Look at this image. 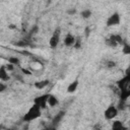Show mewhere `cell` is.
Here are the masks:
<instances>
[{
    "instance_id": "15",
    "label": "cell",
    "mask_w": 130,
    "mask_h": 130,
    "mask_svg": "<svg viewBox=\"0 0 130 130\" xmlns=\"http://www.w3.org/2000/svg\"><path fill=\"white\" fill-rule=\"evenodd\" d=\"M122 52H123V54H125V55H130V45L124 43L123 48H122Z\"/></svg>"
},
{
    "instance_id": "23",
    "label": "cell",
    "mask_w": 130,
    "mask_h": 130,
    "mask_svg": "<svg viewBox=\"0 0 130 130\" xmlns=\"http://www.w3.org/2000/svg\"><path fill=\"white\" fill-rule=\"evenodd\" d=\"M73 47L75 49H79L80 48V41H79V39H76V42H75V44H74Z\"/></svg>"
},
{
    "instance_id": "16",
    "label": "cell",
    "mask_w": 130,
    "mask_h": 130,
    "mask_svg": "<svg viewBox=\"0 0 130 130\" xmlns=\"http://www.w3.org/2000/svg\"><path fill=\"white\" fill-rule=\"evenodd\" d=\"M90 15H91V11L89 10V9H84V10H82L81 11V16H82V18H89L90 17Z\"/></svg>"
},
{
    "instance_id": "10",
    "label": "cell",
    "mask_w": 130,
    "mask_h": 130,
    "mask_svg": "<svg viewBox=\"0 0 130 130\" xmlns=\"http://www.w3.org/2000/svg\"><path fill=\"white\" fill-rule=\"evenodd\" d=\"M109 39L112 40V41H114V42H115L116 44H118V45H124V41H123V39H122V37H121L120 35L112 34V35L109 37Z\"/></svg>"
},
{
    "instance_id": "25",
    "label": "cell",
    "mask_w": 130,
    "mask_h": 130,
    "mask_svg": "<svg viewBox=\"0 0 130 130\" xmlns=\"http://www.w3.org/2000/svg\"><path fill=\"white\" fill-rule=\"evenodd\" d=\"M37 30H38V26H36V25H35V26H34V28H31V29H30V35L36 34V31H37Z\"/></svg>"
},
{
    "instance_id": "22",
    "label": "cell",
    "mask_w": 130,
    "mask_h": 130,
    "mask_svg": "<svg viewBox=\"0 0 130 130\" xmlns=\"http://www.w3.org/2000/svg\"><path fill=\"white\" fill-rule=\"evenodd\" d=\"M115 65H116V63L113 62V61H108V62H107V67H109V68L115 67Z\"/></svg>"
},
{
    "instance_id": "11",
    "label": "cell",
    "mask_w": 130,
    "mask_h": 130,
    "mask_svg": "<svg viewBox=\"0 0 130 130\" xmlns=\"http://www.w3.org/2000/svg\"><path fill=\"white\" fill-rule=\"evenodd\" d=\"M112 130H127V128L123 125L121 121H114L112 125Z\"/></svg>"
},
{
    "instance_id": "19",
    "label": "cell",
    "mask_w": 130,
    "mask_h": 130,
    "mask_svg": "<svg viewBox=\"0 0 130 130\" xmlns=\"http://www.w3.org/2000/svg\"><path fill=\"white\" fill-rule=\"evenodd\" d=\"M63 116H64V112H60L59 114H57V116L54 118V120H53V122H54V124H56V123H59L60 122V120L63 118Z\"/></svg>"
},
{
    "instance_id": "9",
    "label": "cell",
    "mask_w": 130,
    "mask_h": 130,
    "mask_svg": "<svg viewBox=\"0 0 130 130\" xmlns=\"http://www.w3.org/2000/svg\"><path fill=\"white\" fill-rule=\"evenodd\" d=\"M49 82H50V81H49L48 79H45V80L36 81V82L34 83V85H35V87L38 88V89H43V88H45L46 86L49 85Z\"/></svg>"
},
{
    "instance_id": "29",
    "label": "cell",
    "mask_w": 130,
    "mask_h": 130,
    "mask_svg": "<svg viewBox=\"0 0 130 130\" xmlns=\"http://www.w3.org/2000/svg\"><path fill=\"white\" fill-rule=\"evenodd\" d=\"M43 130H55V128H54V127H48V128L43 129Z\"/></svg>"
},
{
    "instance_id": "13",
    "label": "cell",
    "mask_w": 130,
    "mask_h": 130,
    "mask_svg": "<svg viewBox=\"0 0 130 130\" xmlns=\"http://www.w3.org/2000/svg\"><path fill=\"white\" fill-rule=\"evenodd\" d=\"M77 86H78V81L77 80H74L72 81L68 86H67V91L68 92H74L76 89H77Z\"/></svg>"
},
{
    "instance_id": "18",
    "label": "cell",
    "mask_w": 130,
    "mask_h": 130,
    "mask_svg": "<svg viewBox=\"0 0 130 130\" xmlns=\"http://www.w3.org/2000/svg\"><path fill=\"white\" fill-rule=\"evenodd\" d=\"M105 43H106V45H108V46H109V47H111V48H115V47H117V46H118V44H116L114 41L110 40L109 38H108V39H106Z\"/></svg>"
},
{
    "instance_id": "8",
    "label": "cell",
    "mask_w": 130,
    "mask_h": 130,
    "mask_svg": "<svg viewBox=\"0 0 130 130\" xmlns=\"http://www.w3.org/2000/svg\"><path fill=\"white\" fill-rule=\"evenodd\" d=\"M0 79H1L2 81H5V80H8V79H9L8 71L6 70L5 65H2V66L0 67Z\"/></svg>"
},
{
    "instance_id": "28",
    "label": "cell",
    "mask_w": 130,
    "mask_h": 130,
    "mask_svg": "<svg viewBox=\"0 0 130 130\" xmlns=\"http://www.w3.org/2000/svg\"><path fill=\"white\" fill-rule=\"evenodd\" d=\"M125 73H126V75H130V65H129V66H128V68L126 69Z\"/></svg>"
},
{
    "instance_id": "2",
    "label": "cell",
    "mask_w": 130,
    "mask_h": 130,
    "mask_svg": "<svg viewBox=\"0 0 130 130\" xmlns=\"http://www.w3.org/2000/svg\"><path fill=\"white\" fill-rule=\"evenodd\" d=\"M41 114H42V109H41L40 107H38L37 105L34 104V105L28 109V111L24 114L22 120H23L24 122H30V121H34V120L38 119V118L41 116Z\"/></svg>"
},
{
    "instance_id": "30",
    "label": "cell",
    "mask_w": 130,
    "mask_h": 130,
    "mask_svg": "<svg viewBox=\"0 0 130 130\" xmlns=\"http://www.w3.org/2000/svg\"><path fill=\"white\" fill-rule=\"evenodd\" d=\"M23 130H28V129H27V128H25V129H23Z\"/></svg>"
},
{
    "instance_id": "27",
    "label": "cell",
    "mask_w": 130,
    "mask_h": 130,
    "mask_svg": "<svg viewBox=\"0 0 130 130\" xmlns=\"http://www.w3.org/2000/svg\"><path fill=\"white\" fill-rule=\"evenodd\" d=\"M67 12H68V14H74L76 12V10L75 9H71V10H68Z\"/></svg>"
},
{
    "instance_id": "5",
    "label": "cell",
    "mask_w": 130,
    "mask_h": 130,
    "mask_svg": "<svg viewBox=\"0 0 130 130\" xmlns=\"http://www.w3.org/2000/svg\"><path fill=\"white\" fill-rule=\"evenodd\" d=\"M59 40H60V28H56L55 31L53 32L52 37L49 40V46L51 48H56L59 44Z\"/></svg>"
},
{
    "instance_id": "24",
    "label": "cell",
    "mask_w": 130,
    "mask_h": 130,
    "mask_svg": "<svg viewBox=\"0 0 130 130\" xmlns=\"http://www.w3.org/2000/svg\"><path fill=\"white\" fill-rule=\"evenodd\" d=\"M5 88H6V85H5L3 82H1V83H0V91H4Z\"/></svg>"
},
{
    "instance_id": "3",
    "label": "cell",
    "mask_w": 130,
    "mask_h": 130,
    "mask_svg": "<svg viewBox=\"0 0 130 130\" xmlns=\"http://www.w3.org/2000/svg\"><path fill=\"white\" fill-rule=\"evenodd\" d=\"M48 98H49V94H42V95H39V96L35 98L34 104L37 105L38 107H40L42 110H44V109L47 108V105H48Z\"/></svg>"
},
{
    "instance_id": "21",
    "label": "cell",
    "mask_w": 130,
    "mask_h": 130,
    "mask_svg": "<svg viewBox=\"0 0 130 130\" xmlns=\"http://www.w3.org/2000/svg\"><path fill=\"white\" fill-rule=\"evenodd\" d=\"M21 72L23 74H25V75H30L31 74V71L28 70V69H26V68H21Z\"/></svg>"
},
{
    "instance_id": "26",
    "label": "cell",
    "mask_w": 130,
    "mask_h": 130,
    "mask_svg": "<svg viewBox=\"0 0 130 130\" xmlns=\"http://www.w3.org/2000/svg\"><path fill=\"white\" fill-rule=\"evenodd\" d=\"M93 130H102V127L100 124H96L94 127H93Z\"/></svg>"
},
{
    "instance_id": "14",
    "label": "cell",
    "mask_w": 130,
    "mask_h": 130,
    "mask_svg": "<svg viewBox=\"0 0 130 130\" xmlns=\"http://www.w3.org/2000/svg\"><path fill=\"white\" fill-rule=\"evenodd\" d=\"M14 45L16 47H19V48H25L28 46V43L26 40H21V41H18V42H15Z\"/></svg>"
},
{
    "instance_id": "4",
    "label": "cell",
    "mask_w": 130,
    "mask_h": 130,
    "mask_svg": "<svg viewBox=\"0 0 130 130\" xmlns=\"http://www.w3.org/2000/svg\"><path fill=\"white\" fill-rule=\"evenodd\" d=\"M117 115H118V109H117L114 105L109 106V107L105 110V112H104V116H105V118H106L107 120H112V119H114L115 117H117Z\"/></svg>"
},
{
    "instance_id": "17",
    "label": "cell",
    "mask_w": 130,
    "mask_h": 130,
    "mask_svg": "<svg viewBox=\"0 0 130 130\" xmlns=\"http://www.w3.org/2000/svg\"><path fill=\"white\" fill-rule=\"evenodd\" d=\"M8 63L12 65H18L19 64V59L17 57H9L8 58Z\"/></svg>"
},
{
    "instance_id": "6",
    "label": "cell",
    "mask_w": 130,
    "mask_h": 130,
    "mask_svg": "<svg viewBox=\"0 0 130 130\" xmlns=\"http://www.w3.org/2000/svg\"><path fill=\"white\" fill-rule=\"evenodd\" d=\"M120 15L118 12H114L111 16H109V18L107 19L106 25L107 26H114V25H118L120 23Z\"/></svg>"
},
{
    "instance_id": "12",
    "label": "cell",
    "mask_w": 130,
    "mask_h": 130,
    "mask_svg": "<svg viewBox=\"0 0 130 130\" xmlns=\"http://www.w3.org/2000/svg\"><path fill=\"white\" fill-rule=\"evenodd\" d=\"M58 99L53 95V94H49V98H48V105L50 107H55L56 105H58Z\"/></svg>"
},
{
    "instance_id": "7",
    "label": "cell",
    "mask_w": 130,
    "mask_h": 130,
    "mask_svg": "<svg viewBox=\"0 0 130 130\" xmlns=\"http://www.w3.org/2000/svg\"><path fill=\"white\" fill-rule=\"evenodd\" d=\"M75 42H76V38H75L74 36L70 35V34H68V35L65 37V39H64V45L67 46V47L74 46Z\"/></svg>"
},
{
    "instance_id": "1",
    "label": "cell",
    "mask_w": 130,
    "mask_h": 130,
    "mask_svg": "<svg viewBox=\"0 0 130 130\" xmlns=\"http://www.w3.org/2000/svg\"><path fill=\"white\" fill-rule=\"evenodd\" d=\"M118 88L120 89V99L122 102L130 98V75H125L117 82Z\"/></svg>"
},
{
    "instance_id": "20",
    "label": "cell",
    "mask_w": 130,
    "mask_h": 130,
    "mask_svg": "<svg viewBox=\"0 0 130 130\" xmlns=\"http://www.w3.org/2000/svg\"><path fill=\"white\" fill-rule=\"evenodd\" d=\"M5 67H6V70L7 71H13L14 70V65H12L10 63H8L7 65H5Z\"/></svg>"
}]
</instances>
